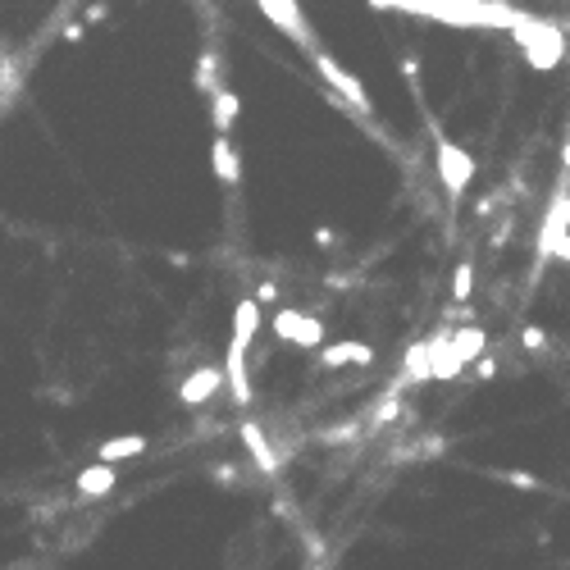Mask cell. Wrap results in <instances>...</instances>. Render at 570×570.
I'll return each instance as SVG.
<instances>
[{
    "label": "cell",
    "instance_id": "6da1fadb",
    "mask_svg": "<svg viewBox=\"0 0 570 570\" xmlns=\"http://www.w3.org/2000/svg\"><path fill=\"white\" fill-rule=\"evenodd\" d=\"M379 10H406V15H425L452 28H520L534 15L515 10V5H497V0H375Z\"/></svg>",
    "mask_w": 570,
    "mask_h": 570
},
{
    "label": "cell",
    "instance_id": "7a4b0ae2",
    "mask_svg": "<svg viewBox=\"0 0 570 570\" xmlns=\"http://www.w3.org/2000/svg\"><path fill=\"white\" fill-rule=\"evenodd\" d=\"M511 37H515V46L525 51L529 69H556V65L565 60V33H561L556 24H547V19H529V24H520Z\"/></svg>",
    "mask_w": 570,
    "mask_h": 570
},
{
    "label": "cell",
    "instance_id": "3957f363",
    "mask_svg": "<svg viewBox=\"0 0 570 570\" xmlns=\"http://www.w3.org/2000/svg\"><path fill=\"white\" fill-rule=\"evenodd\" d=\"M438 178H443L447 196L456 201V196L470 187V178H475V160H470V151L456 146V142H447V137H438Z\"/></svg>",
    "mask_w": 570,
    "mask_h": 570
},
{
    "label": "cell",
    "instance_id": "277c9868",
    "mask_svg": "<svg viewBox=\"0 0 570 570\" xmlns=\"http://www.w3.org/2000/svg\"><path fill=\"white\" fill-rule=\"evenodd\" d=\"M260 10L269 15V24H274L278 33H288L302 51H320V46H315V33L306 28V15H302L297 0H260Z\"/></svg>",
    "mask_w": 570,
    "mask_h": 570
},
{
    "label": "cell",
    "instance_id": "5b68a950",
    "mask_svg": "<svg viewBox=\"0 0 570 570\" xmlns=\"http://www.w3.org/2000/svg\"><path fill=\"white\" fill-rule=\"evenodd\" d=\"M311 60H315L320 78H325V83H329V87L347 101V105H356L361 115H370V92H365V87H361V83H356V78H352V74H347V69L329 55V51H311Z\"/></svg>",
    "mask_w": 570,
    "mask_h": 570
},
{
    "label": "cell",
    "instance_id": "8992f818",
    "mask_svg": "<svg viewBox=\"0 0 570 570\" xmlns=\"http://www.w3.org/2000/svg\"><path fill=\"white\" fill-rule=\"evenodd\" d=\"M274 334H278L283 343L306 347V352H315V347L325 343V325H320L315 315H302V311H278V315H274Z\"/></svg>",
    "mask_w": 570,
    "mask_h": 570
},
{
    "label": "cell",
    "instance_id": "52a82bcc",
    "mask_svg": "<svg viewBox=\"0 0 570 570\" xmlns=\"http://www.w3.org/2000/svg\"><path fill=\"white\" fill-rule=\"evenodd\" d=\"M224 384H228V375H224L219 365H201L196 375H187V379H183L178 397H183L187 406H201V402H210V397H215Z\"/></svg>",
    "mask_w": 570,
    "mask_h": 570
},
{
    "label": "cell",
    "instance_id": "ba28073f",
    "mask_svg": "<svg viewBox=\"0 0 570 570\" xmlns=\"http://www.w3.org/2000/svg\"><path fill=\"white\" fill-rule=\"evenodd\" d=\"M375 361V347L370 343H329L320 352V365L325 370H343V365H370Z\"/></svg>",
    "mask_w": 570,
    "mask_h": 570
},
{
    "label": "cell",
    "instance_id": "9c48e42d",
    "mask_svg": "<svg viewBox=\"0 0 570 570\" xmlns=\"http://www.w3.org/2000/svg\"><path fill=\"white\" fill-rule=\"evenodd\" d=\"M224 375H228V393L237 406L251 402V375H246V347H233L228 343V361H224Z\"/></svg>",
    "mask_w": 570,
    "mask_h": 570
},
{
    "label": "cell",
    "instance_id": "30bf717a",
    "mask_svg": "<svg viewBox=\"0 0 570 570\" xmlns=\"http://www.w3.org/2000/svg\"><path fill=\"white\" fill-rule=\"evenodd\" d=\"M237 434H242V443H246V452H251V461H255V465H260L265 475H274V470H278V452L269 447V438H265V429H260L255 420H242V429H237Z\"/></svg>",
    "mask_w": 570,
    "mask_h": 570
},
{
    "label": "cell",
    "instance_id": "8fae6325",
    "mask_svg": "<svg viewBox=\"0 0 570 570\" xmlns=\"http://www.w3.org/2000/svg\"><path fill=\"white\" fill-rule=\"evenodd\" d=\"M210 165H215V178H219V183H228V187L242 178V160H237V151H233L228 133H219V137H215V146H210Z\"/></svg>",
    "mask_w": 570,
    "mask_h": 570
},
{
    "label": "cell",
    "instance_id": "7c38bea8",
    "mask_svg": "<svg viewBox=\"0 0 570 570\" xmlns=\"http://www.w3.org/2000/svg\"><path fill=\"white\" fill-rule=\"evenodd\" d=\"M452 352L470 365V361L488 356V334H484L479 325H465V329H456V334H452Z\"/></svg>",
    "mask_w": 570,
    "mask_h": 570
},
{
    "label": "cell",
    "instance_id": "4fadbf2b",
    "mask_svg": "<svg viewBox=\"0 0 570 570\" xmlns=\"http://www.w3.org/2000/svg\"><path fill=\"white\" fill-rule=\"evenodd\" d=\"M196 87H201L205 96H219V92H224V55H219V51H205V55L196 60Z\"/></svg>",
    "mask_w": 570,
    "mask_h": 570
},
{
    "label": "cell",
    "instance_id": "5bb4252c",
    "mask_svg": "<svg viewBox=\"0 0 570 570\" xmlns=\"http://www.w3.org/2000/svg\"><path fill=\"white\" fill-rule=\"evenodd\" d=\"M255 329H260V306L246 297V302H237V315H233V347H246L255 338Z\"/></svg>",
    "mask_w": 570,
    "mask_h": 570
},
{
    "label": "cell",
    "instance_id": "9a60e30c",
    "mask_svg": "<svg viewBox=\"0 0 570 570\" xmlns=\"http://www.w3.org/2000/svg\"><path fill=\"white\" fill-rule=\"evenodd\" d=\"M110 488H115V465H105V461H101V465H87V470L78 475V493H83V497H105Z\"/></svg>",
    "mask_w": 570,
    "mask_h": 570
},
{
    "label": "cell",
    "instance_id": "2e32d148",
    "mask_svg": "<svg viewBox=\"0 0 570 570\" xmlns=\"http://www.w3.org/2000/svg\"><path fill=\"white\" fill-rule=\"evenodd\" d=\"M237 110H242V101L224 87L219 96H210V124H215V133H228L233 124H237Z\"/></svg>",
    "mask_w": 570,
    "mask_h": 570
},
{
    "label": "cell",
    "instance_id": "e0dca14e",
    "mask_svg": "<svg viewBox=\"0 0 570 570\" xmlns=\"http://www.w3.org/2000/svg\"><path fill=\"white\" fill-rule=\"evenodd\" d=\"M142 452H146V438H142V434H128V438H110V443H101V461H105V465L128 461V456H142Z\"/></svg>",
    "mask_w": 570,
    "mask_h": 570
},
{
    "label": "cell",
    "instance_id": "ac0fdd59",
    "mask_svg": "<svg viewBox=\"0 0 570 570\" xmlns=\"http://www.w3.org/2000/svg\"><path fill=\"white\" fill-rule=\"evenodd\" d=\"M24 87V65L19 60H0V110H5Z\"/></svg>",
    "mask_w": 570,
    "mask_h": 570
},
{
    "label": "cell",
    "instance_id": "d6986e66",
    "mask_svg": "<svg viewBox=\"0 0 570 570\" xmlns=\"http://www.w3.org/2000/svg\"><path fill=\"white\" fill-rule=\"evenodd\" d=\"M470 293H475V269H470V265H461V269H456V283H452V297H456V302H465Z\"/></svg>",
    "mask_w": 570,
    "mask_h": 570
},
{
    "label": "cell",
    "instance_id": "ffe728a7",
    "mask_svg": "<svg viewBox=\"0 0 570 570\" xmlns=\"http://www.w3.org/2000/svg\"><path fill=\"white\" fill-rule=\"evenodd\" d=\"M520 343H525V352H543V347H547V334H543L538 325H529V329L520 334Z\"/></svg>",
    "mask_w": 570,
    "mask_h": 570
},
{
    "label": "cell",
    "instance_id": "44dd1931",
    "mask_svg": "<svg viewBox=\"0 0 570 570\" xmlns=\"http://www.w3.org/2000/svg\"><path fill=\"white\" fill-rule=\"evenodd\" d=\"M105 19H110V5H105V0H92L87 15H83V24H105Z\"/></svg>",
    "mask_w": 570,
    "mask_h": 570
},
{
    "label": "cell",
    "instance_id": "7402d4cb",
    "mask_svg": "<svg viewBox=\"0 0 570 570\" xmlns=\"http://www.w3.org/2000/svg\"><path fill=\"white\" fill-rule=\"evenodd\" d=\"M83 33H87V24H65L60 37H65V42H83Z\"/></svg>",
    "mask_w": 570,
    "mask_h": 570
},
{
    "label": "cell",
    "instance_id": "603a6c76",
    "mask_svg": "<svg viewBox=\"0 0 570 570\" xmlns=\"http://www.w3.org/2000/svg\"><path fill=\"white\" fill-rule=\"evenodd\" d=\"M497 375V361L493 356H479V379H493Z\"/></svg>",
    "mask_w": 570,
    "mask_h": 570
}]
</instances>
